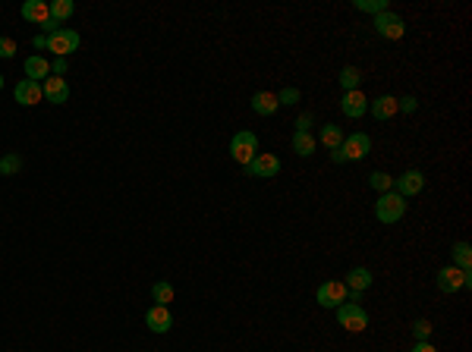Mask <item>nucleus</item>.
I'll use <instances>...</instances> for the list:
<instances>
[{"mask_svg":"<svg viewBox=\"0 0 472 352\" xmlns=\"http://www.w3.org/2000/svg\"><path fill=\"white\" fill-rule=\"evenodd\" d=\"M315 141H321L327 151H337V148H340V141H343V129H340V126H334V123H325Z\"/></svg>","mask_w":472,"mask_h":352,"instance_id":"aec40b11","label":"nucleus"},{"mask_svg":"<svg viewBox=\"0 0 472 352\" xmlns=\"http://www.w3.org/2000/svg\"><path fill=\"white\" fill-rule=\"evenodd\" d=\"M13 57H16V41L0 35V60H13Z\"/></svg>","mask_w":472,"mask_h":352,"instance_id":"c756f323","label":"nucleus"},{"mask_svg":"<svg viewBox=\"0 0 472 352\" xmlns=\"http://www.w3.org/2000/svg\"><path fill=\"white\" fill-rule=\"evenodd\" d=\"M13 98H16V104H23V107H35V104H41V101H45L41 82H32V79H23V82H16Z\"/></svg>","mask_w":472,"mask_h":352,"instance_id":"9d476101","label":"nucleus"},{"mask_svg":"<svg viewBox=\"0 0 472 352\" xmlns=\"http://www.w3.org/2000/svg\"><path fill=\"white\" fill-rule=\"evenodd\" d=\"M337 324H340L343 330H349V334H362V330L369 327V312H365L362 306H356V302H343V306L337 308Z\"/></svg>","mask_w":472,"mask_h":352,"instance_id":"423d86ee","label":"nucleus"},{"mask_svg":"<svg viewBox=\"0 0 472 352\" xmlns=\"http://www.w3.org/2000/svg\"><path fill=\"white\" fill-rule=\"evenodd\" d=\"M397 104H400L406 113H416V107H419V101L412 98V94H406V98H397Z\"/></svg>","mask_w":472,"mask_h":352,"instance_id":"72a5a7b5","label":"nucleus"},{"mask_svg":"<svg viewBox=\"0 0 472 352\" xmlns=\"http://www.w3.org/2000/svg\"><path fill=\"white\" fill-rule=\"evenodd\" d=\"M369 186H372L375 192H381V195H384V192H390V189H394V176H390V173L375 170V173H369Z\"/></svg>","mask_w":472,"mask_h":352,"instance_id":"a878e982","label":"nucleus"},{"mask_svg":"<svg viewBox=\"0 0 472 352\" xmlns=\"http://www.w3.org/2000/svg\"><path fill=\"white\" fill-rule=\"evenodd\" d=\"M19 16L29 19V23H38V25L51 23V10H47L45 0H25L23 7H19Z\"/></svg>","mask_w":472,"mask_h":352,"instance_id":"2eb2a0df","label":"nucleus"},{"mask_svg":"<svg viewBox=\"0 0 472 352\" xmlns=\"http://www.w3.org/2000/svg\"><path fill=\"white\" fill-rule=\"evenodd\" d=\"M369 110H372L375 120H390L400 110V104H397L394 94H381L378 101H369Z\"/></svg>","mask_w":472,"mask_h":352,"instance_id":"a211bd4d","label":"nucleus"},{"mask_svg":"<svg viewBox=\"0 0 472 352\" xmlns=\"http://www.w3.org/2000/svg\"><path fill=\"white\" fill-rule=\"evenodd\" d=\"M277 94L274 92H256L252 94V110H256L258 117H271V113H277Z\"/></svg>","mask_w":472,"mask_h":352,"instance_id":"6ab92c4d","label":"nucleus"},{"mask_svg":"<svg viewBox=\"0 0 472 352\" xmlns=\"http://www.w3.org/2000/svg\"><path fill=\"white\" fill-rule=\"evenodd\" d=\"M151 299H155V306H164V308H171V302L177 299V290H173L167 280H158L155 286H151Z\"/></svg>","mask_w":472,"mask_h":352,"instance_id":"412c9836","label":"nucleus"},{"mask_svg":"<svg viewBox=\"0 0 472 352\" xmlns=\"http://www.w3.org/2000/svg\"><path fill=\"white\" fill-rule=\"evenodd\" d=\"M454 267H460V271H472V249H469V243H454Z\"/></svg>","mask_w":472,"mask_h":352,"instance_id":"b1692460","label":"nucleus"},{"mask_svg":"<svg viewBox=\"0 0 472 352\" xmlns=\"http://www.w3.org/2000/svg\"><path fill=\"white\" fill-rule=\"evenodd\" d=\"M318 148V141L312 139V133H293V151L299 157H312Z\"/></svg>","mask_w":472,"mask_h":352,"instance_id":"5701e85b","label":"nucleus"},{"mask_svg":"<svg viewBox=\"0 0 472 352\" xmlns=\"http://www.w3.org/2000/svg\"><path fill=\"white\" fill-rule=\"evenodd\" d=\"M372 29L378 31L381 38H387V41H400L403 35H406V23H403V16H397V13H378L375 16V23H372Z\"/></svg>","mask_w":472,"mask_h":352,"instance_id":"6e6552de","label":"nucleus"},{"mask_svg":"<svg viewBox=\"0 0 472 352\" xmlns=\"http://www.w3.org/2000/svg\"><path fill=\"white\" fill-rule=\"evenodd\" d=\"M66 70H70V63L63 60V57H54V63H51V76H63Z\"/></svg>","mask_w":472,"mask_h":352,"instance_id":"473e14b6","label":"nucleus"},{"mask_svg":"<svg viewBox=\"0 0 472 352\" xmlns=\"http://www.w3.org/2000/svg\"><path fill=\"white\" fill-rule=\"evenodd\" d=\"M312 110H302L299 117H296V133H309V126H312Z\"/></svg>","mask_w":472,"mask_h":352,"instance_id":"2f4dec72","label":"nucleus"},{"mask_svg":"<svg viewBox=\"0 0 472 352\" xmlns=\"http://www.w3.org/2000/svg\"><path fill=\"white\" fill-rule=\"evenodd\" d=\"M412 352H438L428 340H416V346H412Z\"/></svg>","mask_w":472,"mask_h":352,"instance_id":"f704fd0d","label":"nucleus"},{"mask_svg":"<svg viewBox=\"0 0 472 352\" xmlns=\"http://www.w3.org/2000/svg\"><path fill=\"white\" fill-rule=\"evenodd\" d=\"M340 110H343V117L349 120H359L369 110V98H365L362 92H343V101H340Z\"/></svg>","mask_w":472,"mask_h":352,"instance_id":"4468645a","label":"nucleus"},{"mask_svg":"<svg viewBox=\"0 0 472 352\" xmlns=\"http://www.w3.org/2000/svg\"><path fill=\"white\" fill-rule=\"evenodd\" d=\"M438 290L441 293H447V296H454V293H460V290H469L472 286V271H460V267H454V265H447V267H441L438 271Z\"/></svg>","mask_w":472,"mask_h":352,"instance_id":"39448f33","label":"nucleus"},{"mask_svg":"<svg viewBox=\"0 0 472 352\" xmlns=\"http://www.w3.org/2000/svg\"><path fill=\"white\" fill-rule=\"evenodd\" d=\"M372 283H375V274L369 271V267H353V271L347 274V280H343V286H347L349 293H365Z\"/></svg>","mask_w":472,"mask_h":352,"instance_id":"dca6fc26","label":"nucleus"},{"mask_svg":"<svg viewBox=\"0 0 472 352\" xmlns=\"http://www.w3.org/2000/svg\"><path fill=\"white\" fill-rule=\"evenodd\" d=\"M243 170H246V176H256V180H271V176L280 173V157L268 154V151H258V154L252 157V164L243 167Z\"/></svg>","mask_w":472,"mask_h":352,"instance_id":"1a4fd4ad","label":"nucleus"},{"mask_svg":"<svg viewBox=\"0 0 472 352\" xmlns=\"http://www.w3.org/2000/svg\"><path fill=\"white\" fill-rule=\"evenodd\" d=\"M406 208H410V202H406L403 195H397L394 189H390V192L378 195V202H375V217H378L381 224H397V220H403Z\"/></svg>","mask_w":472,"mask_h":352,"instance_id":"f03ea898","label":"nucleus"},{"mask_svg":"<svg viewBox=\"0 0 472 352\" xmlns=\"http://www.w3.org/2000/svg\"><path fill=\"white\" fill-rule=\"evenodd\" d=\"M315 302L321 308H340L343 302H349V290L343 286V280H327L315 290Z\"/></svg>","mask_w":472,"mask_h":352,"instance_id":"0eeeda50","label":"nucleus"},{"mask_svg":"<svg viewBox=\"0 0 472 352\" xmlns=\"http://www.w3.org/2000/svg\"><path fill=\"white\" fill-rule=\"evenodd\" d=\"M47 76H51V60H45L41 54H32L29 60H25V79H32V82H45Z\"/></svg>","mask_w":472,"mask_h":352,"instance_id":"f3484780","label":"nucleus"},{"mask_svg":"<svg viewBox=\"0 0 472 352\" xmlns=\"http://www.w3.org/2000/svg\"><path fill=\"white\" fill-rule=\"evenodd\" d=\"M256 154H258V135L252 133V129H240V133L230 139V157L240 167H249Z\"/></svg>","mask_w":472,"mask_h":352,"instance_id":"7ed1b4c3","label":"nucleus"},{"mask_svg":"<svg viewBox=\"0 0 472 352\" xmlns=\"http://www.w3.org/2000/svg\"><path fill=\"white\" fill-rule=\"evenodd\" d=\"M369 151H372V139H369L365 133H353V135H343L340 148L331 151V161H334V164L362 161V157H369Z\"/></svg>","mask_w":472,"mask_h":352,"instance_id":"f257e3e1","label":"nucleus"},{"mask_svg":"<svg viewBox=\"0 0 472 352\" xmlns=\"http://www.w3.org/2000/svg\"><path fill=\"white\" fill-rule=\"evenodd\" d=\"M359 82H362V72H359L356 66H343V70H340L343 92H359Z\"/></svg>","mask_w":472,"mask_h":352,"instance_id":"393cba45","label":"nucleus"},{"mask_svg":"<svg viewBox=\"0 0 472 352\" xmlns=\"http://www.w3.org/2000/svg\"><path fill=\"white\" fill-rule=\"evenodd\" d=\"M353 7L362 10V13H387V0H353Z\"/></svg>","mask_w":472,"mask_h":352,"instance_id":"cd10ccee","label":"nucleus"},{"mask_svg":"<svg viewBox=\"0 0 472 352\" xmlns=\"http://www.w3.org/2000/svg\"><path fill=\"white\" fill-rule=\"evenodd\" d=\"M0 92H3V76H0Z\"/></svg>","mask_w":472,"mask_h":352,"instance_id":"c9c22d12","label":"nucleus"},{"mask_svg":"<svg viewBox=\"0 0 472 352\" xmlns=\"http://www.w3.org/2000/svg\"><path fill=\"white\" fill-rule=\"evenodd\" d=\"M412 334H416V340H428L432 337V321H425V318L412 321Z\"/></svg>","mask_w":472,"mask_h":352,"instance_id":"7c9ffc66","label":"nucleus"},{"mask_svg":"<svg viewBox=\"0 0 472 352\" xmlns=\"http://www.w3.org/2000/svg\"><path fill=\"white\" fill-rule=\"evenodd\" d=\"M47 10H51V19H54L57 25H63L73 13H76V3H73V0H51Z\"/></svg>","mask_w":472,"mask_h":352,"instance_id":"4be33fe9","label":"nucleus"},{"mask_svg":"<svg viewBox=\"0 0 472 352\" xmlns=\"http://www.w3.org/2000/svg\"><path fill=\"white\" fill-rule=\"evenodd\" d=\"M394 189H397V195H403V198L419 195V192L425 189V173L422 170H406L403 176H397L394 180Z\"/></svg>","mask_w":472,"mask_h":352,"instance_id":"f8f14e48","label":"nucleus"},{"mask_svg":"<svg viewBox=\"0 0 472 352\" xmlns=\"http://www.w3.org/2000/svg\"><path fill=\"white\" fill-rule=\"evenodd\" d=\"M19 170H23V157L16 154V151L0 157V176H13V173H19Z\"/></svg>","mask_w":472,"mask_h":352,"instance_id":"bb28decb","label":"nucleus"},{"mask_svg":"<svg viewBox=\"0 0 472 352\" xmlns=\"http://www.w3.org/2000/svg\"><path fill=\"white\" fill-rule=\"evenodd\" d=\"M302 101V92L299 88H284V92L277 94V104H284V107H293V104Z\"/></svg>","mask_w":472,"mask_h":352,"instance_id":"c85d7f7f","label":"nucleus"},{"mask_svg":"<svg viewBox=\"0 0 472 352\" xmlns=\"http://www.w3.org/2000/svg\"><path fill=\"white\" fill-rule=\"evenodd\" d=\"M145 327L151 330V334H167V330L173 327V314L171 308H164V306H151L145 312Z\"/></svg>","mask_w":472,"mask_h":352,"instance_id":"ddd939ff","label":"nucleus"},{"mask_svg":"<svg viewBox=\"0 0 472 352\" xmlns=\"http://www.w3.org/2000/svg\"><path fill=\"white\" fill-rule=\"evenodd\" d=\"M41 92H45V101H51V104L70 101V82L63 76H47L45 82H41Z\"/></svg>","mask_w":472,"mask_h":352,"instance_id":"9b49d317","label":"nucleus"},{"mask_svg":"<svg viewBox=\"0 0 472 352\" xmlns=\"http://www.w3.org/2000/svg\"><path fill=\"white\" fill-rule=\"evenodd\" d=\"M79 44H82L79 31H76V29H66V25H63L60 31H54V35H47V38H45V47H47V51H51L54 57H63V60H66L70 54H76Z\"/></svg>","mask_w":472,"mask_h":352,"instance_id":"20e7f679","label":"nucleus"}]
</instances>
